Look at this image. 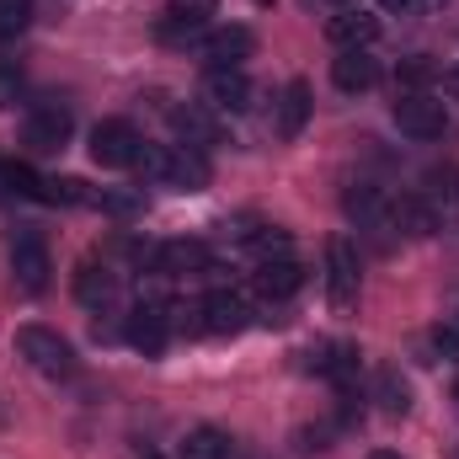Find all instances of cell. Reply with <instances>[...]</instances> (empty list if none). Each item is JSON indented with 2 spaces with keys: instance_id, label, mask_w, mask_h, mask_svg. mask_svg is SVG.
I'll return each instance as SVG.
<instances>
[{
  "instance_id": "7a4b0ae2",
  "label": "cell",
  "mask_w": 459,
  "mask_h": 459,
  "mask_svg": "<svg viewBox=\"0 0 459 459\" xmlns=\"http://www.w3.org/2000/svg\"><path fill=\"white\" fill-rule=\"evenodd\" d=\"M326 299H332L337 316H347L358 305V246L347 235L326 240Z\"/></svg>"
},
{
  "instance_id": "1f68e13d",
  "label": "cell",
  "mask_w": 459,
  "mask_h": 459,
  "mask_svg": "<svg viewBox=\"0 0 459 459\" xmlns=\"http://www.w3.org/2000/svg\"><path fill=\"white\" fill-rule=\"evenodd\" d=\"M444 91L459 102V65H449V70H444Z\"/></svg>"
},
{
  "instance_id": "d4e9b609",
  "label": "cell",
  "mask_w": 459,
  "mask_h": 459,
  "mask_svg": "<svg viewBox=\"0 0 459 459\" xmlns=\"http://www.w3.org/2000/svg\"><path fill=\"white\" fill-rule=\"evenodd\" d=\"M27 22H32V0H0V38L27 32Z\"/></svg>"
},
{
  "instance_id": "f546056e",
  "label": "cell",
  "mask_w": 459,
  "mask_h": 459,
  "mask_svg": "<svg viewBox=\"0 0 459 459\" xmlns=\"http://www.w3.org/2000/svg\"><path fill=\"white\" fill-rule=\"evenodd\" d=\"M428 75H433V65H428V59H422V54H417V59H406V65H401V81H406V86H422V81H428Z\"/></svg>"
},
{
  "instance_id": "4fadbf2b",
  "label": "cell",
  "mask_w": 459,
  "mask_h": 459,
  "mask_svg": "<svg viewBox=\"0 0 459 459\" xmlns=\"http://www.w3.org/2000/svg\"><path fill=\"white\" fill-rule=\"evenodd\" d=\"M166 187H177V193H204V187H209V160H204V150L171 144V160H166Z\"/></svg>"
},
{
  "instance_id": "2e32d148",
  "label": "cell",
  "mask_w": 459,
  "mask_h": 459,
  "mask_svg": "<svg viewBox=\"0 0 459 459\" xmlns=\"http://www.w3.org/2000/svg\"><path fill=\"white\" fill-rule=\"evenodd\" d=\"M326 38H332L337 48H368V43L379 38V16H368V11H337V16L326 22Z\"/></svg>"
},
{
  "instance_id": "d6986e66",
  "label": "cell",
  "mask_w": 459,
  "mask_h": 459,
  "mask_svg": "<svg viewBox=\"0 0 459 459\" xmlns=\"http://www.w3.org/2000/svg\"><path fill=\"white\" fill-rule=\"evenodd\" d=\"M43 204H65V209H102V193L86 187L81 177H48L43 182Z\"/></svg>"
},
{
  "instance_id": "4dcf8cb0",
  "label": "cell",
  "mask_w": 459,
  "mask_h": 459,
  "mask_svg": "<svg viewBox=\"0 0 459 459\" xmlns=\"http://www.w3.org/2000/svg\"><path fill=\"white\" fill-rule=\"evenodd\" d=\"M379 5H385V11H401V16H411V11H417L422 0H379Z\"/></svg>"
},
{
  "instance_id": "f1b7e54d",
  "label": "cell",
  "mask_w": 459,
  "mask_h": 459,
  "mask_svg": "<svg viewBox=\"0 0 459 459\" xmlns=\"http://www.w3.org/2000/svg\"><path fill=\"white\" fill-rule=\"evenodd\" d=\"M16 97H22V70L0 65V108H16Z\"/></svg>"
},
{
  "instance_id": "30bf717a",
  "label": "cell",
  "mask_w": 459,
  "mask_h": 459,
  "mask_svg": "<svg viewBox=\"0 0 459 459\" xmlns=\"http://www.w3.org/2000/svg\"><path fill=\"white\" fill-rule=\"evenodd\" d=\"M251 283H256V294H262L267 305H278V299H294V294L305 289V267H299L294 256H273V262H262V267L251 273Z\"/></svg>"
},
{
  "instance_id": "5bb4252c",
  "label": "cell",
  "mask_w": 459,
  "mask_h": 459,
  "mask_svg": "<svg viewBox=\"0 0 459 459\" xmlns=\"http://www.w3.org/2000/svg\"><path fill=\"white\" fill-rule=\"evenodd\" d=\"M342 209H347V220H358L363 230H395V220H390V204H385V193H379V187H368V182L347 187Z\"/></svg>"
},
{
  "instance_id": "83f0119b",
  "label": "cell",
  "mask_w": 459,
  "mask_h": 459,
  "mask_svg": "<svg viewBox=\"0 0 459 459\" xmlns=\"http://www.w3.org/2000/svg\"><path fill=\"white\" fill-rule=\"evenodd\" d=\"M251 246L262 251V262H273V256L289 251V235H283V230H267V235H251Z\"/></svg>"
},
{
  "instance_id": "e0dca14e",
  "label": "cell",
  "mask_w": 459,
  "mask_h": 459,
  "mask_svg": "<svg viewBox=\"0 0 459 459\" xmlns=\"http://www.w3.org/2000/svg\"><path fill=\"white\" fill-rule=\"evenodd\" d=\"M155 267H160L166 278H187V273H209V251H204L198 240H166V246L155 251Z\"/></svg>"
},
{
  "instance_id": "277c9868",
  "label": "cell",
  "mask_w": 459,
  "mask_h": 459,
  "mask_svg": "<svg viewBox=\"0 0 459 459\" xmlns=\"http://www.w3.org/2000/svg\"><path fill=\"white\" fill-rule=\"evenodd\" d=\"M70 134H75V113H70L65 102H38V108L27 113V128H22L27 150H38V155L65 150V144H70Z\"/></svg>"
},
{
  "instance_id": "9c48e42d",
  "label": "cell",
  "mask_w": 459,
  "mask_h": 459,
  "mask_svg": "<svg viewBox=\"0 0 459 459\" xmlns=\"http://www.w3.org/2000/svg\"><path fill=\"white\" fill-rule=\"evenodd\" d=\"M198 316H204V332H214V337H235V332H246L251 305H246L235 289H214V294L198 305Z\"/></svg>"
},
{
  "instance_id": "7c38bea8",
  "label": "cell",
  "mask_w": 459,
  "mask_h": 459,
  "mask_svg": "<svg viewBox=\"0 0 459 459\" xmlns=\"http://www.w3.org/2000/svg\"><path fill=\"white\" fill-rule=\"evenodd\" d=\"M204 102L214 113H246L251 108V81L240 70H209L204 75Z\"/></svg>"
},
{
  "instance_id": "8992f818",
  "label": "cell",
  "mask_w": 459,
  "mask_h": 459,
  "mask_svg": "<svg viewBox=\"0 0 459 459\" xmlns=\"http://www.w3.org/2000/svg\"><path fill=\"white\" fill-rule=\"evenodd\" d=\"M198 54L209 59V70H240V59L256 54V32L251 27H214L198 38Z\"/></svg>"
},
{
  "instance_id": "836d02e7",
  "label": "cell",
  "mask_w": 459,
  "mask_h": 459,
  "mask_svg": "<svg viewBox=\"0 0 459 459\" xmlns=\"http://www.w3.org/2000/svg\"><path fill=\"white\" fill-rule=\"evenodd\" d=\"M256 5H273V0H256Z\"/></svg>"
},
{
  "instance_id": "484cf974",
  "label": "cell",
  "mask_w": 459,
  "mask_h": 459,
  "mask_svg": "<svg viewBox=\"0 0 459 459\" xmlns=\"http://www.w3.org/2000/svg\"><path fill=\"white\" fill-rule=\"evenodd\" d=\"M139 209H144V198H139V193H102V214L128 220V214H139Z\"/></svg>"
},
{
  "instance_id": "8fae6325",
  "label": "cell",
  "mask_w": 459,
  "mask_h": 459,
  "mask_svg": "<svg viewBox=\"0 0 459 459\" xmlns=\"http://www.w3.org/2000/svg\"><path fill=\"white\" fill-rule=\"evenodd\" d=\"M171 337V310L160 305V299H150V305H139L134 316H128V342L139 347L144 358H155L160 347Z\"/></svg>"
},
{
  "instance_id": "9a60e30c",
  "label": "cell",
  "mask_w": 459,
  "mask_h": 459,
  "mask_svg": "<svg viewBox=\"0 0 459 459\" xmlns=\"http://www.w3.org/2000/svg\"><path fill=\"white\" fill-rule=\"evenodd\" d=\"M332 81H337V91L358 97V91H368V86L379 81V65H374L363 48H342V54L332 59Z\"/></svg>"
},
{
  "instance_id": "e575fe53",
  "label": "cell",
  "mask_w": 459,
  "mask_h": 459,
  "mask_svg": "<svg viewBox=\"0 0 459 459\" xmlns=\"http://www.w3.org/2000/svg\"><path fill=\"white\" fill-rule=\"evenodd\" d=\"M455 401H459V385H455Z\"/></svg>"
},
{
  "instance_id": "ba28073f",
  "label": "cell",
  "mask_w": 459,
  "mask_h": 459,
  "mask_svg": "<svg viewBox=\"0 0 459 459\" xmlns=\"http://www.w3.org/2000/svg\"><path fill=\"white\" fill-rule=\"evenodd\" d=\"M214 11H220V0H171L160 11V38L166 43H198Z\"/></svg>"
},
{
  "instance_id": "6da1fadb",
  "label": "cell",
  "mask_w": 459,
  "mask_h": 459,
  "mask_svg": "<svg viewBox=\"0 0 459 459\" xmlns=\"http://www.w3.org/2000/svg\"><path fill=\"white\" fill-rule=\"evenodd\" d=\"M48 273H54V262H48L43 230L22 225L11 235V278H16V289H22V294H43V289H48Z\"/></svg>"
},
{
  "instance_id": "44dd1931",
  "label": "cell",
  "mask_w": 459,
  "mask_h": 459,
  "mask_svg": "<svg viewBox=\"0 0 459 459\" xmlns=\"http://www.w3.org/2000/svg\"><path fill=\"white\" fill-rule=\"evenodd\" d=\"M390 220L406 230V235H417V240H428L433 230H438V209L428 204V198H401V204H390Z\"/></svg>"
},
{
  "instance_id": "3957f363",
  "label": "cell",
  "mask_w": 459,
  "mask_h": 459,
  "mask_svg": "<svg viewBox=\"0 0 459 459\" xmlns=\"http://www.w3.org/2000/svg\"><path fill=\"white\" fill-rule=\"evenodd\" d=\"M16 352H22L38 374H48V379H65V374L75 368L70 342H65L59 332H48V326H22V332H16Z\"/></svg>"
},
{
  "instance_id": "ac0fdd59",
  "label": "cell",
  "mask_w": 459,
  "mask_h": 459,
  "mask_svg": "<svg viewBox=\"0 0 459 459\" xmlns=\"http://www.w3.org/2000/svg\"><path fill=\"white\" fill-rule=\"evenodd\" d=\"M171 128L182 134V144H187V150H209V144H220V123L204 113L198 102H187V108H171Z\"/></svg>"
},
{
  "instance_id": "ffe728a7",
  "label": "cell",
  "mask_w": 459,
  "mask_h": 459,
  "mask_svg": "<svg viewBox=\"0 0 459 459\" xmlns=\"http://www.w3.org/2000/svg\"><path fill=\"white\" fill-rule=\"evenodd\" d=\"M75 299L91 305V310L108 305V299H113V267H108V262H102V267H97V262H81V267H75Z\"/></svg>"
},
{
  "instance_id": "4316f807",
  "label": "cell",
  "mask_w": 459,
  "mask_h": 459,
  "mask_svg": "<svg viewBox=\"0 0 459 459\" xmlns=\"http://www.w3.org/2000/svg\"><path fill=\"white\" fill-rule=\"evenodd\" d=\"M428 182H433V198H444V204H459V171H455V166L433 171Z\"/></svg>"
},
{
  "instance_id": "52a82bcc",
  "label": "cell",
  "mask_w": 459,
  "mask_h": 459,
  "mask_svg": "<svg viewBox=\"0 0 459 459\" xmlns=\"http://www.w3.org/2000/svg\"><path fill=\"white\" fill-rule=\"evenodd\" d=\"M395 128L411 134V139H444L449 113H444V102H433V97H422V91H406V97L395 102Z\"/></svg>"
},
{
  "instance_id": "d6a6232c",
  "label": "cell",
  "mask_w": 459,
  "mask_h": 459,
  "mask_svg": "<svg viewBox=\"0 0 459 459\" xmlns=\"http://www.w3.org/2000/svg\"><path fill=\"white\" fill-rule=\"evenodd\" d=\"M368 459H401V455H390V449H379V455H368Z\"/></svg>"
},
{
  "instance_id": "7402d4cb",
  "label": "cell",
  "mask_w": 459,
  "mask_h": 459,
  "mask_svg": "<svg viewBox=\"0 0 459 459\" xmlns=\"http://www.w3.org/2000/svg\"><path fill=\"white\" fill-rule=\"evenodd\" d=\"M305 117H310V86H305V81H289L283 108H278V134H283V139H299V134H305Z\"/></svg>"
},
{
  "instance_id": "603a6c76",
  "label": "cell",
  "mask_w": 459,
  "mask_h": 459,
  "mask_svg": "<svg viewBox=\"0 0 459 459\" xmlns=\"http://www.w3.org/2000/svg\"><path fill=\"white\" fill-rule=\"evenodd\" d=\"M230 455V438L220 428H193L182 444H177V459H225Z\"/></svg>"
},
{
  "instance_id": "cb8c5ba5",
  "label": "cell",
  "mask_w": 459,
  "mask_h": 459,
  "mask_svg": "<svg viewBox=\"0 0 459 459\" xmlns=\"http://www.w3.org/2000/svg\"><path fill=\"white\" fill-rule=\"evenodd\" d=\"M374 395H379V406H385V411H395V417H406V411H411V385L401 379V368H379Z\"/></svg>"
},
{
  "instance_id": "5b68a950",
  "label": "cell",
  "mask_w": 459,
  "mask_h": 459,
  "mask_svg": "<svg viewBox=\"0 0 459 459\" xmlns=\"http://www.w3.org/2000/svg\"><path fill=\"white\" fill-rule=\"evenodd\" d=\"M139 134H134V123H123V117H108V123H97L91 128V160L97 166H108V171H123V166H134V155H139Z\"/></svg>"
}]
</instances>
